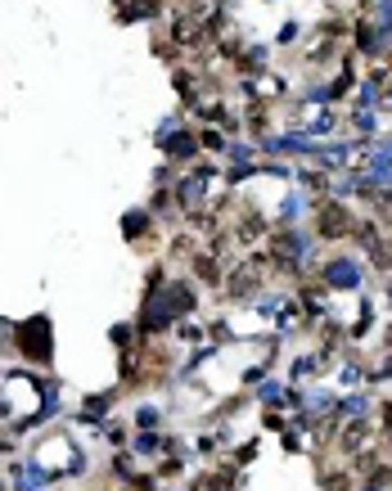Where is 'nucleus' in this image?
I'll list each match as a JSON object with an SVG mask.
<instances>
[{
  "mask_svg": "<svg viewBox=\"0 0 392 491\" xmlns=\"http://www.w3.org/2000/svg\"><path fill=\"white\" fill-rule=\"evenodd\" d=\"M23 343H27V351H32V343H36V361H46L50 356V338H46V320H36L32 329H23Z\"/></svg>",
  "mask_w": 392,
  "mask_h": 491,
  "instance_id": "1",
  "label": "nucleus"
}]
</instances>
